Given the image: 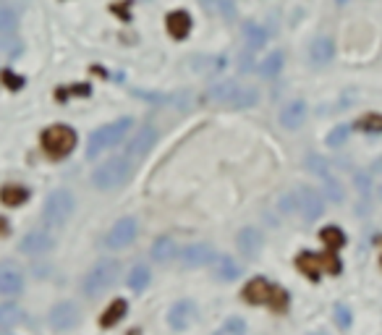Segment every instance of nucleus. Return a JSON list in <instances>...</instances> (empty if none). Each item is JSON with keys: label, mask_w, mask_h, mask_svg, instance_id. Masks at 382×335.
<instances>
[{"label": "nucleus", "mask_w": 382, "mask_h": 335, "mask_svg": "<svg viewBox=\"0 0 382 335\" xmlns=\"http://www.w3.org/2000/svg\"><path fill=\"white\" fill-rule=\"evenodd\" d=\"M236 244H239V251L246 257V260H254V257L262 251L264 238L257 228H244L239 233V238H236Z\"/></svg>", "instance_id": "f3484780"}, {"label": "nucleus", "mask_w": 382, "mask_h": 335, "mask_svg": "<svg viewBox=\"0 0 382 335\" xmlns=\"http://www.w3.org/2000/svg\"><path fill=\"white\" fill-rule=\"evenodd\" d=\"M299 212L304 215L306 223H315L317 217L325 212V199L317 194L315 189H299Z\"/></svg>", "instance_id": "1a4fd4ad"}, {"label": "nucleus", "mask_w": 382, "mask_h": 335, "mask_svg": "<svg viewBox=\"0 0 382 335\" xmlns=\"http://www.w3.org/2000/svg\"><path fill=\"white\" fill-rule=\"evenodd\" d=\"M267 29L264 26H260V24H246L244 26V40H246V47L249 50H260V47H264L267 45Z\"/></svg>", "instance_id": "393cba45"}, {"label": "nucleus", "mask_w": 382, "mask_h": 335, "mask_svg": "<svg viewBox=\"0 0 382 335\" xmlns=\"http://www.w3.org/2000/svg\"><path fill=\"white\" fill-rule=\"evenodd\" d=\"M175 241L170 236H160L157 241L152 244V260L157 262H170L175 257Z\"/></svg>", "instance_id": "bb28decb"}, {"label": "nucleus", "mask_w": 382, "mask_h": 335, "mask_svg": "<svg viewBox=\"0 0 382 335\" xmlns=\"http://www.w3.org/2000/svg\"><path fill=\"white\" fill-rule=\"evenodd\" d=\"M126 283H129V288H132V291L142 293L144 288L150 286V267H147V265H134V270L129 272Z\"/></svg>", "instance_id": "c85d7f7f"}, {"label": "nucleus", "mask_w": 382, "mask_h": 335, "mask_svg": "<svg viewBox=\"0 0 382 335\" xmlns=\"http://www.w3.org/2000/svg\"><path fill=\"white\" fill-rule=\"evenodd\" d=\"M16 29H19V16L13 8L8 6H0V42H8L16 37Z\"/></svg>", "instance_id": "5701e85b"}, {"label": "nucleus", "mask_w": 382, "mask_h": 335, "mask_svg": "<svg viewBox=\"0 0 382 335\" xmlns=\"http://www.w3.org/2000/svg\"><path fill=\"white\" fill-rule=\"evenodd\" d=\"M335 325L340 330H349L351 327V309L343 304H335Z\"/></svg>", "instance_id": "4c0bfd02"}, {"label": "nucleus", "mask_w": 382, "mask_h": 335, "mask_svg": "<svg viewBox=\"0 0 382 335\" xmlns=\"http://www.w3.org/2000/svg\"><path fill=\"white\" fill-rule=\"evenodd\" d=\"M79 320H81V312L74 302H58L50 309V325L55 330H71L79 325Z\"/></svg>", "instance_id": "6e6552de"}, {"label": "nucleus", "mask_w": 382, "mask_h": 335, "mask_svg": "<svg viewBox=\"0 0 382 335\" xmlns=\"http://www.w3.org/2000/svg\"><path fill=\"white\" fill-rule=\"evenodd\" d=\"M356 186H359V192H361V194H364V196H367V194H369V189H372V184H369V176H356Z\"/></svg>", "instance_id": "ea45409f"}, {"label": "nucleus", "mask_w": 382, "mask_h": 335, "mask_svg": "<svg viewBox=\"0 0 382 335\" xmlns=\"http://www.w3.org/2000/svg\"><path fill=\"white\" fill-rule=\"evenodd\" d=\"M74 194L66 192V189H58L53 194L47 196V202H45V223H50V226H63L68 217L74 215Z\"/></svg>", "instance_id": "423d86ee"}, {"label": "nucleus", "mask_w": 382, "mask_h": 335, "mask_svg": "<svg viewBox=\"0 0 382 335\" xmlns=\"http://www.w3.org/2000/svg\"><path fill=\"white\" fill-rule=\"evenodd\" d=\"M273 283L264 281L262 275H257V278H251L246 286H244V291H241V296H244V302L246 304H267L270 302V296H273Z\"/></svg>", "instance_id": "ddd939ff"}, {"label": "nucleus", "mask_w": 382, "mask_h": 335, "mask_svg": "<svg viewBox=\"0 0 382 335\" xmlns=\"http://www.w3.org/2000/svg\"><path fill=\"white\" fill-rule=\"evenodd\" d=\"M288 291L285 288H280V286H275L273 288V296H270V302H267V306L270 309H275V312H285L288 309Z\"/></svg>", "instance_id": "72a5a7b5"}, {"label": "nucleus", "mask_w": 382, "mask_h": 335, "mask_svg": "<svg viewBox=\"0 0 382 335\" xmlns=\"http://www.w3.org/2000/svg\"><path fill=\"white\" fill-rule=\"evenodd\" d=\"M194 320H197V306H194V302H189V299L175 302L173 306H170V312H168V325H170L173 330H186V327H191Z\"/></svg>", "instance_id": "9d476101"}, {"label": "nucleus", "mask_w": 382, "mask_h": 335, "mask_svg": "<svg viewBox=\"0 0 382 335\" xmlns=\"http://www.w3.org/2000/svg\"><path fill=\"white\" fill-rule=\"evenodd\" d=\"M306 102L304 100H294V102H288L283 110H280V126L288 131H296V129H301L304 126V120H306Z\"/></svg>", "instance_id": "2eb2a0df"}, {"label": "nucleus", "mask_w": 382, "mask_h": 335, "mask_svg": "<svg viewBox=\"0 0 382 335\" xmlns=\"http://www.w3.org/2000/svg\"><path fill=\"white\" fill-rule=\"evenodd\" d=\"M353 129L364 131V134H382V113H367V116H361V118L353 123Z\"/></svg>", "instance_id": "c756f323"}, {"label": "nucleus", "mask_w": 382, "mask_h": 335, "mask_svg": "<svg viewBox=\"0 0 382 335\" xmlns=\"http://www.w3.org/2000/svg\"><path fill=\"white\" fill-rule=\"evenodd\" d=\"M165 26H168V34L173 40H184L191 32V16L186 11H170L165 19Z\"/></svg>", "instance_id": "6ab92c4d"}, {"label": "nucleus", "mask_w": 382, "mask_h": 335, "mask_svg": "<svg viewBox=\"0 0 382 335\" xmlns=\"http://www.w3.org/2000/svg\"><path fill=\"white\" fill-rule=\"evenodd\" d=\"M319 238H322V244H325L330 251H338L340 247H346V233H343L338 226H325L319 231Z\"/></svg>", "instance_id": "cd10ccee"}, {"label": "nucleus", "mask_w": 382, "mask_h": 335, "mask_svg": "<svg viewBox=\"0 0 382 335\" xmlns=\"http://www.w3.org/2000/svg\"><path fill=\"white\" fill-rule=\"evenodd\" d=\"M22 320V306L13 302H6L0 304V325L3 327H11V325H16Z\"/></svg>", "instance_id": "7c9ffc66"}, {"label": "nucleus", "mask_w": 382, "mask_h": 335, "mask_svg": "<svg viewBox=\"0 0 382 335\" xmlns=\"http://www.w3.org/2000/svg\"><path fill=\"white\" fill-rule=\"evenodd\" d=\"M333 58H335V42L330 37H317L309 45V61L315 65H328Z\"/></svg>", "instance_id": "a211bd4d"}, {"label": "nucleus", "mask_w": 382, "mask_h": 335, "mask_svg": "<svg viewBox=\"0 0 382 335\" xmlns=\"http://www.w3.org/2000/svg\"><path fill=\"white\" fill-rule=\"evenodd\" d=\"M77 141H79L77 131L71 129V126H66V123H55V126H47L42 131V147L50 157H66V155H71L74 147H77Z\"/></svg>", "instance_id": "39448f33"}, {"label": "nucleus", "mask_w": 382, "mask_h": 335, "mask_svg": "<svg viewBox=\"0 0 382 335\" xmlns=\"http://www.w3.org/2000/svg\"><path fill=\"white\" fill-rule=\"evenodd\" d=\"M136 233H139V223H136V217H120V220H116V226L108 231V236H105V247L108 249L132 247Z\"/></svg>", "instance_id": "0eeeda50"}, {"label": "nucleus", "mask_w": 382, "mask_h": 335, "mask_svg": "<svg viewBox=\"0 0 382 335\" xmlns=\"http://www.w3.org/2000/svg\"><path fill=\"white\" fill-rule=\"evenodd\" d=\"M351 134V126H335V129L328 134V147H343L346 144V139H349Z\"/></svg>", "instance_id": "c9c22d12"}, {"label": "nucleus", "mask_w": 382, "mask_h": 335, "mask_svg": "<svg viewBox=\"0 0 382 335\" xmlns=\"http://www.w3.org/2000/svg\"><path fill=\"white\" fill-rule=\"evenodd\" d=\"M29 199V189L26 186H19V184H6L0 189V202L8 207H19Z\"/></svg>", "instance_id": "b1692460"}, {"label": "nucleus", "mask_w": 382, "mask_h": 335, "mask_svg": "<svg viewBox=\"0 0 382 335\" xmlns=\"http://www.w3.org/2000/svg\"><path fill=\"white\" fill-rule=\"evenodd\" d=\"M296 267L304 272L309 281H319V275H322V270H325V265H322V254L301 251V254L296 257Z\"/></svg>", "instance_id": "aec40b11"}, {"label": "nucleus", "mask_w": 382, "mask_h": 335, "mask_svg": "<svg viewBox=\"0 0 382 335\" xmlns=\"http://www.w3.org/2000/svg\"><path fill=\"white\" fill-rule=\"evenodd\" d=\"M55 247V238L47 233V231H29L26 236L19 241V249H22L24 254H45V251H50Z\"/></svg>", "instance_id": "f8f14e48"}, {"label": "nucleus", "mask_w": 382, "mask_h": 335, "mask_svg": "<svg viewBox=\"0 0 382 335\" xmlns=\"http://www.w3.org/2000/svg\"><path fill=\"white\" fill-rule=\"evenodd\" d=\"M24 291V275L16 265L0 267V293L3 296H19Z\"/></svg>", "instance_id": "4468645a"}, {"label": "nucleus", "mask_w": 382, "mask_h": 335, "mask_svg": "<svg viewBox=\"0 0 382 335\" xmlns=\"http://www.w3.org/2000/svg\"><path fill=\"white\" fill-rule=\"evenodd\" d=\"M209 100L223 105V108L246 110V108H254V105L260 102V92L254 87H244V84L228 81V84H218V87L209 89Z\"/></svg>", "instance_id": "f03ea898"}, {"label": "nucleus", "mask_w": 382, "mask_h": 335, "mask_svg": "<svg viewBox=\"0 0 382 335\" xmlns=\"http://www.w3.org/2000/svg\"><path fill=\"white\" fill-rule=\"evenodd\" d=\"M280 212H283V215H294V212H299V192H288V194H283V199H280Z\"/></svg>", "instance_id": "e433bc0d"}, {"label": "nucleus", "mask_w": 382, "mask_h": 335, "mask_svg": "<svg viewBox=\"0 0 382 335\" xmlns=\"http://www.w3.org/2000/svg\"><path fill=\"white\" fill-rule=\"evenodd\" d=\"M126 312H129L126 299H116V302H110L108 309L100 314V327H116V325L126 317Z\"/></svg>", "instance_id": "4be33fe9"}, {"label": "nucleus", "mask_w": 382, "mask_h": 335, "mask_svg": "<svg viewBox=\"0 0 382 335\" xmlns=\"http://www.w3.org/2000/svg\"><path fill=\"white\" fill-rule=\"evenodd\" d=\"M212 270H215V278L223 283L236 281V278L241 275V267L233 262V257H228V254H215V260H212Z\"/></svg>", "instance_id": "412c9836"}, {"label": "nucleus", "mask_w": 382, "mask_h": 335, "mask_svg": "<svg viewBox=\"0 0 382 335\" xmlns=\"http://www.w3.org/2000/svg\"><path fill=\"white\" fill-rule=\"evenodd\" d=\"M322 184H325V194H328L330 202H335V205H338V202H343V186L338 184V178H335V176L325 178Z\"/></svg>", "instance_id": "f704fd0d"}, {"label": "nucleus", "mask_w": 382, "mask_h": 335, "mask_svg": "<svg viewBox=\"0 0 382 335\" xmlns=\"http://www.w3.org/2000/svg\"><path fill=\"white\" fill-rule=\"evenodd\" d=\"M118 278H120L118 260H100L97 265L84 275V281H81V293H84L87 299H97V296H102L108 288H113Z\"/></svg>", "instance_id": "f257e3e1"}, {"label": "nucleus", "mask_w": 382, "mask_h": 335, "mask_svg": "<svg viewBox=\"0 0 382 335\" xmlns=\"http://www.w3.org/2000/svg\"><path fill=\"white\" fill-rule=\"evenodd\" d=\"M335 3H338V6H346V3H349V0H335Z\"/></svg>", "instance_id": "79ce46f5"}, {"label": "nucleus", "mask_w": 382, "mask_h": 335, "mask_svg": "<svg viewBox=\"0 0 382 335\" xmlns=\"http://www.w3.org/2000/svg\"><path fill=\"white\" fill-rule=\"evenodd\" d=\"M0 81H3V84H6L8 89H13V92L24 87V79H22V76L11 74V71H3V74H0Z\"/></svg>", "instance_id": "58836bf2"}, {"label": "nucleus", "mask_w": 382, "mask_h": 335, "mask_svg": "<svg viewBox=\"0 0 382 335\" xmlns=\"http://www.w3.org/2000/svg\"><path fill=\"white\" fill-rule=\"evenodd\" d=\"M377 247L382 249V236H377ZM380 265H382V257H380Z\"/></svg>", "instance_id": "a19ab883"}, {"label": "nucleus", "mask_w": 382, "mask_h": 335, "mask_svg": "<svg viewBox=\"0 0 382 335\" xmlns=\"http://www.w3.org/2000/svg\"><path fill=\"white\" fill-rule=\"evenodd\" d=\"M283 63H285L283 50H273V53L260 63V74H262L264 79H275V76L283 71Z\"/></svg>", "instance_id": "a878e982"}, {"label": "nucleus", "mask_w": 382, "mask_h": 335, "mask_svg": "<svg viewBox=\"0 0 382 335\" xmlns=\"http://www.w3.org/2000/svg\"><path fill=\"white\" fill-rule=\"evenodd\" d=\"M132 126H134V120L126 116V118L113 120V123H108V126H102V129L95 131V134L89 137V147H87L89 160H95L100 152H105V150H110V147L120 144V141L129 137Z\"/></svg>", "instance_id": "7ed1b4c3"}, {"label": "nucleus", "mask_w": 382, "mask_h": 335, "mask_svg": "<svg viewBox=\"0 0 382 335\" xmlns=\"http://www.w3.org/2000/svg\"><path fill=\"white\" fill-rule=\"evenodd\" d=\"M306 168H309V171H312V173H315L317 178H322V181L333 176L328 160H325V157H319V155H309V157H306Z\"/></svg>", "instance_id": "2f4dec72"}, {"label": "nucleus", "mask_w": 382, "mask_h": 335, "mask_svg": "<svg viewBox=\"0 0 382 335\" xmlns=\"http://www.w3.org/2000/svg\"><path fill=\"white\" fill-rule=\"evenodd\" d=\"M215 260V251L209 244H191L181 251V262L184 267H202V265H209Z\"/></svg>", "instance_id": "dca6fc26"}, {"label": "nucleus", "mask_w": 382, "mask_h": 335, "mask_svg": "<svg viewBox=\"0 0 382 335\" xmlns=\"http://www.w3.org/2000/svg\"><path fill=\"white\" fill-rule=\"evenodd\" d=\"M0 335H13V333H8V330H6V333H0Z\"/></svg>", "instance_id": "37998d69"}, {"label": "nucleus", "mask_w": 382, "mask_h": 335, "mask_svg": "<svg viewBox=\"0 0 382 335\" xmlns=\"http://www.w3.org/2000/svg\"><path fill=\"white\" fill-rule=\"evenodd\" d=\"M154 141H157V131L152 126H144L142 131H136V137L129 141V147H126V157L129 160H142L147 152L154 147Z\"/></svg>", "instance_id": "9b49d317"}, {"label": "nucleus", "mask_w": 382, "mask_h": 335, "mask_svg": "<svg viewBox=\"0 0 382 335\" xmlns=\"http://www.w3.org/2000/svg\"><path fill=\"white\" fill-rule=\"evenodd\" d=\"M132 168L134 162L123 155V157H113V160L102 162L97 171L92 173V184L102 189V192H113V189H118L129 181V176H132Z\"/></svg>", "instance_id": "20e7f679"}, {"label": "nucleus", "mask_w": 382, "mask_h": 335, "mask_svg": "<svg viewBox=\"0 0 382 335\" xmlns=\"http://www.w3.org/2000/svg\"><path fill=\"white\" fill-rule=\"evenodd\" d=\"M212 335H246V322L241 317H230Z\"/></svg>", "instance_id": "473e14b6"}]
</instances>
